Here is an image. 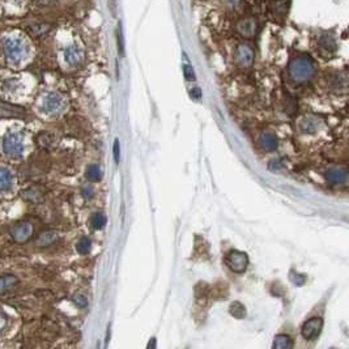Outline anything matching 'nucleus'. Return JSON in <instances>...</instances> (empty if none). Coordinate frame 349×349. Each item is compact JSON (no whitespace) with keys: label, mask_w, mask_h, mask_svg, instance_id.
<instances>
[{"label":"nucleus","mask_w":349,"mask_h":349,"mask_svg":"<svg viewBox=\"0 0 349 349\" xmlns=\"http://www.w3.org/2000/svg\"><path fill=\"white\" fill-rule=\"evenodd\" d=\"M288 73L294 83H306L314 76V60L307 55H299L290 60L288 66Z\"/></svg>","instance_id":"1"},{"label":"nucleus","mask_w":349,"mask_h":349,"mask_svg":"<svg viewBox=\"0 0 349 349\" xmlns=\"http://www.w3.org/2000/svg\"><path fill=\"white\" fill-rule=\"evenodd\" d=\"M6 59L12 64H19L28 56V45L20 38H7L3 44Z\"/></svg>","instance_id":"2"},{"label":"nucleus","mask_w":349,"mask_h":349,"mask_svg":"<svg viewBox=\"0 0 349 349\" xmlns=\"http://www.w3.org/2000/svg\"><path fill=\"white\" fill-rule=\"evenodd\" d=\"M24 135L20 132H8L3 137V152L10 159H20L24 153Z\"/></svg>","instance_id":"3"},{"label":"nucleus","mask_w":349,"mask_h":349,"mask_svg":"<svg viewBox=\"0 0 349 349\" xmlns=\"http://www.w3.org/2000/svg\"><path fill=\"white\" fill-rule=\"evenodd\" d=\"M225 263L230 271L236 272V274H243L249 265V256H247V254L241 253L237 250H231L225 258Z\"/></svg>","instance_id":"4"},{"label":"nucleus","mask_w":349,"mask_h":349,"mask_svg":"<svg viewBox=\"0 0 349 349\" xmlns=\"http://www.w3.org/2000/svg\"><path fill=\"white\" fill-rule=\"evenodd\" d=\"M42 111L47 115H56L64 109V100L58 93H49L42 101Z\"/></svg>","instance_id":"5"},{"label":"nucleus","mask_w":349,"mask_h":349,"mask_svg":"<svg viewBox=\"0 0 349 349\" xmlns=\"http://www.w3.org/2000/svg\"><path fill=\"white\" fill-rule=\"evenodd\" d=\"M322 328H323V319L319 318V317H314V318L307 319L302 324L301 335L306 340H314L315 337L319 336Z\"/></svg>","instance_id":"6"},{"label":"nucleus","mask_w":349,"mask_h":349,"mask_svg":"<svg viewBox=\"0 0 349 349\" xmlns=\"http://www.w3.org/2000/svg\"><path fill=\"white\" fill-rule=\"evenodd\" d=\"M10 233L13 240L17 243H24L31 237L33 234V225L28 221H21L11 226Z\"/></svg>","instance_id":"7"},{"label":"nucleus","mask_w":349,"mask_h":349,"mask_svg":"<svg viewBox=\"0 0 349 349\" xmlns=\"http://www.w3.org/2000/svg\"><path fill=\"white\" fill-rule=\"evenodd\" d=\"M237 33L243 38H253L258 31V22L254 17H245L236 25Z\"/></svg>","instance_id":"8"},{"label":"nucleus","mask_w":349,"mask_h":349,"mask_svg":"<svg viewBox=\"0 0 349 349\" xmlns=\"http://www.w3.org/2000/svg\"><path fill=\"white\" fill-rule=\"evenodd\" d=\"M236 63L242 68H249L254 62V50L249 45H241L236 51Z\"/></svg>","instance_id":"9"},{"label":"nucleus","mask_w":349,"mask_h":349,"mask_svg":"<svg viewBox=\"0 0 349 349\" xmlns=\"http://www.w3.org/2000/svg\"><path fill=\"white\" fill-rule=\"evenodd\" d=\"M326 179L332 186H341L348 181V172L344 168H331L326 172Z\"/></svg>","instance_id":"10"},{"label":"nucleus","mask_w":349,"mask_h":349,"mask_svg":"<svg viewBox=\"0 0 349 349\" xmlns=\"http://www.w3.org/2000/svg\"><path fill=\"white\" fill-rule=\"evenodd\" d=\"M25 109L13 103H0V117L2 118H20L25 115Z\"/></svg>","instance_id":"11"},{"label":"nucleus","mask_w":349,"mask_h":349,"mask_svg":"<svg viewBox=\"0 0 349 349\" xmlns=\"http://www.w3.org/2000/svg\"><path fill=\"white\" fill-rule=\"evenodd\" d=\"M64 59L68 63L71 67H77L80 66L83 59H84V55H83V51L79 49L75 45H71L69 47H67L66 51H64Z\"/></svg>","instance_id":"12"},{"label":"nucleus","mask_w":349,"mask_h":349,"mask_svg":"<svg viewBox=\"0 0 349 349\" xmlns=\"http://www.w3.org/2000/svg\"><path fill=\"white\" fill-rule=\"evenodd\" d=\"M259 145H260L262 149L265 150V152H274V150L278 148L279 141L274 134H271V132H264V134H262L260 137H259Z\"/></svg>","instance_id":"13"},{"label":"nucleus","mask_w":349,"mask_h":349,"mask_svg":"<svg viewBox=\"0 0 349 349\" xmlns=\"http://www.w3.org/2000/svg\"><path fill=\"white\" fill-rule=\"evenodd\" d=\"M13 186V175L7 168H0V192L10 191Z\"/></svg>","instance_id":"14"},{"label":"nucleus","mask_w":349,"mask_h":349,"mask_svg":"<svg viewBox=\"0 0 349 349\" xmlns=\"http://www.w3.org/2000/svg\"><path fill=\"white\" fill-rule=\"evenodd\" d=\"M294 341L289 335L280 334L274 339L272 349H293Z\"/></svg>","instance_id":"15"},{"label":"nucleus","mask_w":349,"mask_h":349,"mask_svg":"<svg viewBox=\"0 0 349 349\" xmlns=\"http://www.w3.org/2000/svg\"><path fill=\"white\" fill-rule=\"evenodd\" d=\"M19 283V279L15 275H4L0 278V294H4L6 292L13 288L16 284Z\"/></svg>","instance_id":"16"},{"label":"nucleus","mask_w":349,"mask_h":349,"mask_svg":"<svg viewBox=\"0 0 349 349\" xmlns=\"http://www.w3.org/2000/svg\"><path fill=\"white\" fill-rule=\"evenodd\" d=\"M21 197L26 200V202L30 203H41L44 200V195L38 188L35 187H29L26 190H24L21 192Z\"/></svg>","instance_id":"17"},{"label":"nucleus","mask_w":349,"mask_h":349,"mask_svg":"<svg viewBox=\"0 0 349 349\" xmlns=\"http://www.w3.org/2000/svg\"><path fill=\"white\" fill-rule=\"evenodd\" d=\"M56 240H58V233L54 230H47L37 238V245L41 247L50 246L51 243L55 242Z\"/></svg>","instance_id":"18"},{"label":"nucleus","mask_w":349,"mask_h":349,"mask_svg":"<svg viewBox=\"0 0 349 349\" xmlns=\"http://www.w3.org/2000/svg\"><path fill=\"white\" fill-rule=\"evenodd\" d=\"M319 45H321V47L324 51H328V53H335L336 51V42H335V38L331 34L322 35L321 40H319Z\"/></svg>","instance_id":"19"},{"label":"nucleus","mask_w":349,"mask_h":349,"mask_svg":"<svg viewBox=\"0 0 349 349\" xmlns=\"http://www.w3.org/2000/svg\"><path fill=\"white\" fill-rule=\"evenodd\" d=\"M229 313L233 315L234 318H237V319H242L246 317V309H245V306H243L241 302H238V301L231 302L230 307H229Z\"/></svg>","instance_id":"20"},{"label":"nucleus","mask_w":349,"mask_h":349,"mask_svg":"<svg viewBox=\"0 0 349 349\" xmlns=\"http://www.w3.org/2000/svg\"><path fill=\"white\" fill-rule=\"evenodd\" d=\"M85 175H87L88 181L98 182L101 179V177H102V173H101V169L98 165H91L88 166Z\"/></svg>","instance_id":"21"},{"label":"nucleus","mask_w":349,"mask_h":349,"mask_svg":"<svg viewBox=\"0 0 349 349\" xmlns=\"http://www.w3.org/2000/svg\"><path fill=\"white\" fill-rule=\"evenodd\" d=\"M301 128H302V131L307 132V134H313V132L317 131V128H318V123H317V121H315L314 118H312V117H306V118L302 119V122H301Z\"/></svg>","instance_id":"22"},{"label":"nucleus","mask_w":349,"mask_h":349,"mask_svg":"<svg viewBox=\"0 0 349 349\" xmlns=\"http://www.w3.org/2000/svg\"><path fill=\"white\" fill-rule=\"evenodd\" d=\"M2 88H3V91L7 92V93H16L20 88V80L16 77L8 79V80L4 81Z\"/></svg>","instance_id":"23"},{"label":"nucleus","mask_w":349,"mask_h":349,"mask_svg":"<svg viewBox=\"0 0 349 349\" xmlns=\"http://www.w3.org/2000/svg\"><path fill=\"white\" fill-rule=\"evenodd\" d=\"M91 222H92V226H93L96 230H101V229H103V226L106 225V217H105L103 213L97 212L92 216Z\"/></svg>","instance_id":"24"},{"label":"nucleus","mask_w":349,"mask_h":349,"mask_svg":"<svg viewBox=\"0 0 349 349\" xmlns=\"http://www.w3.org/2000/svg\"><path fill=\"white\" fill-rule=\"evenodd\" d=\"M91 249H92V241L87 237L81 238V240L77 242V245H76V250H77V253L81 254V255H87V254L91 251Z\"/></svg>","instance_id":"25"},{"label":"nucleus","mask_w":349,"mask_h":349,"mask_svg":"<svg viewBox=\"0 0 349 349\" xmlns=\"http://www.w3.org/2000/svg\"><path fill=\"white\" fill-rule=\"evenodd\" d=\"M72 302L75 303L77 307H80V309H85L88 306V298L84 296V294H75V296L72 297Z\"/></svg>","instance_id":"26"},{"label":"nucleus","mask_w":349,"mask_h":349,"mask_svg":"<svg viewBox=\"0 0 349 349\" xmlns=\"http://www.w3.org/2000/svg\"><path fill=\"white\" fill-rule=\"evenodd\" d=\"M290 281H292L294 285H297V287H302L303 284H305V276L292 271L290 272Z\"/></svg>","instance_id":"27"},{"label":"nucleus","mask_w":349,"mask_h":349,"mask_svg":"<svg viewBox=\"0 0 349 349\" xmlns=\"http://www.w3.org/2000/svg\"><path fill=\"white\" fill-rule=\"evenodd\" d=\"M81 195H83V198H84L85 200H91L92 198L94 197L93 188H92L91 186H84V187L81 188Z\"/></svg>","instance_id":"28"},{"label":"nucleus","mask_w":349,"mask_h":349,"mask_svg":"<svg viewBox=\"0 0 349 349\" xmlns=\"http://www.w3.org/2000/svg\"><path fill=\"white\" fill-rule=\"evenodd\" d=\"M49 29H50V26L49 25H35L33 26V31H34V34H46L47 31H49Z\"/></svg>","instance_id":"29"},{"label":"nucleus","mask_w":349,"mask_h":349,"mask_svg":"<svg viewBox=\"0 0 349 349\" xmlns=\"http://www.w3.org/2000/svg\"><path fill=\"white\" fill-rule=\"evenodd\" d=\"M183 72H184V77L187 79V80H190V81L195 80V73H193L192 67L183 66Z\"/></svg>","instance_id":"30"},{"label":"nucleus","mask_w":349,"mask_h":349,"mask_svg":"<svg viewBox=\"0 0 349 349\" xmlns=\"http://www.w3.org/2000/svg\"><path fill=\"white\" fill-rule=\"evenodd\" d=\"M114 160H115V162L118 164L119 160H121V148H119V140L117 139L115 141H114Z\"/></svg>","instance_id":"31"},{"label":"nucleus","mask_w":349,"mask_h":349,"mask_svg":"<svg viewBox=\"0 0 349 349\" xmlns=\"http://www.w3.org/2000/svg\"><path fill=\"white\" fill-rule=\"evenodd\" d=\"M268 166H269V169H272V170H276V169H278V170H280V169L283 168V165L280 164V161H271L269 162Z\"/></svg>","instance_id":"32"},{"label":"nucleus","mask_w":349,"mask_h":349,"mask_svg":"<svg viewBox=\"0 0 349 349\" xmlns=\"http://www.w3.org/2000/svg\"><path fill=\"white\" fill-rule=\"evenodd\" d=\"M200 94H202V92H200L199 88H193L192 91H191V97H192V98H197V100H199Z\"/></svg>","instance_id":"33"},{"label":"nucleus","mask_w":349,"mask_h":349,"mask_svg":"<svg viewBox=\"0 0 349 349\" xmlns=\"http://www.w3.org/2000/svg\"><path fill=\"white\" fill-rule=\"evenodd\" d=\"M147 349H157V343H156V339H154V337H152V339L149 340Z\"/></svg>","instance_id":"34"},{"label":"nucleus","mask_w":349,"mask_h":349,"mask_svg":"<svg viewBox=\"0 0 349 349\" xmlns=\"http://www.w3.org/2000/svg\"><path fill=\"white\" fill-rule=\"evenodd\" d=\"M4 327H6V318H4L3 315L0 314V331L3 330Z\"/></svg>","instance_id":"35"}]
</instances>
